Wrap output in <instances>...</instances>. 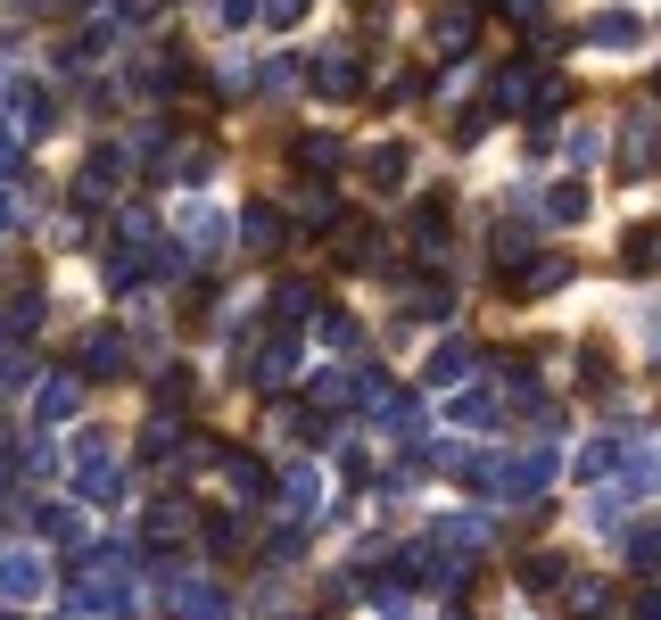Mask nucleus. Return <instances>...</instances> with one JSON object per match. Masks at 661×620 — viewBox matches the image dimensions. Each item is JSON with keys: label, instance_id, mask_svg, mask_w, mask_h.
I'll return each instance as SVG.
<instances>
[{"label": "nucleus", "instance_id": "f257e3e1", "mask_svg": "<svg viewBox=\"0 0 661 620\" xmlns=\"http://www.w3.org/2000/svg\"><path fill=\"white\" fill-rule=\"evenodd\" d=\"M306 83H315L322 100H356V92H364L356 42H331V50H315V58H306Z\"/></svg>", "mask_w": 661, "mask_h": 620}, {"label": "nucleus", "instance_id": "f03ea898", "mask_svg": "<svg viewBox=\"0 0 661 620\" xmlns=\"http://www.w3.org/2000/svg\"><path fill=\"white\" fill-rule=\"evenodd\" d=\"M472 42H480V9L472 0H438L430 9V50L438 58H472Z\"/></svg>", "mask_w": 661, "mask_h": 620}, {"label": "nucleus", "instance_id": "7ed1b4c3", "mask_svg": "<svg viewBox=\"0 0 661 620\" xmlns=\"http://www.w3.org/2000/svg\"><path fill=\"white\" fill-rule=\"evenodd\" d=\"M621 174H661V116H628V132H621Z\"/></svg>", "mask_w": 661, "mask_h": 620}, {"label": "nucleus", "instance_id": "20e7f679", "mask_svg": "<svg viewBox=\"0 0 661 620\" xmlns=\"http://www.w3.org/2000/svg\"><path fill=\"white\" fill-rule=\"evenodd\" d=\"M587 42H595V50H637L645 25H637V9H595V17H587Z\"/></svg>", "mask_w": 661, "mask_h": 620}, {"label": "nucleus", "instance_id": "39448f33", "mask_svg": "<svg viewBox=\"0 0 661 620\" xmlns=\"http://www.w3.org/2000/svg\"><path fill=\"white\" fill-rule=\"evenodd\" d=\"M563 282H570V248H546V257L529 265L512 290H521V299H546V290H563Z\"/></svg>", "mask_w": 661, "mask_h": 620}, {"label": "nucleus", "instance_id": "423d86ee", "mask_svg": "<svg viewBox=\"0 0 661 620\" xmlns=\"http://www.w3.org/2000/svg\"><path fill=\"white\" fill-rule=\"evenodd\" d=\"M364 174H373L380 190H405V174H414V150H405V141H380V150L364 157Z\"/></svg>", "mask_w": 661, "mask_h": 620}, {"label": "nucleus", "instance_id": "0eeeda50", "mask_svg": "<svg viewBox=\"0 0 661 620\" xmlns=\"http://www.w3.org/2000/svg\"><path fill=\"white\" fill-rule=\"evenodd\" d=\"M538 92H546V75H529V67H512V75H496V108H529V116H538Z\"/></svg>", "mask_w": 661, "mask_h": 620}, {"label": "nucleus", "instance_id": "6e6552de", "mask_svg": "<svg viewBox=\"0 0 661 620\" xmlns=\"http://www.w3.org/2000/svg\"><path fill=\"white\" fill-rule=\"evenodd\" d=\"M0 596H42V563H34V554H0Z\"/></svg>", "mask_w": 661, "mask_h": 620}, {"label": "nucleus", "instance_id": "1a4fd4ad", "mask_svg": "<svg viewBox=\"0 0 661 620\" xmlns=\"http://www.w3.org/2000/svg\"><path fill=\"white\" fill-rule=\"evenodd\" d=\"M621 265H628V273H653V265H661V224H637V232H628V241H621Z\"/></svg>", "mask_w": 661, "mask_h": 620}, {"label": "nucleus", "instance_id": "9d476101", "mask_svg": "<svg viewBox=\"0 0 661 620\" xmlns=\"http://www.w3.org/2000/svg\"><path fill=\"white\" fill-rule=\"evenodd\" d=\"M463 373H472V348H455V339H447V348L430 356V373H422V381H430V389H455Z\"/></svg>", "mask_w": 661, "mask_h": 620}, {"label": "nucleus", "instance_id": "9b49d317", "mask_svg": "<svg viewBox=\"0 0 661 620\" xmlns=\"http://www.w3.org/2000/svg\"><path fill=\"white\" fill-rule=\"evenodd\" d=\"M282 505H290V513L306 522V513L322 505V480H315V471H290V480H282Z\"/></svg>", "mask_w": 661, "mask_h": 620}, {"label": "nucleus", "instance_id": "f8f14e48", "mask_svg": "<svg viewBox=\"0 0 661 620\" xmlns=\"http://www.w3.org/2000/svg\"><path fill=\"white\" fill-rule=\"evenodd\" d=\"M240 232L257 248H282V215H273V207H240Z\"/></svg>", "mask_w": 661, "mask_h": 620}, {"label": "nucleus", "instance_id": "ddd939ff", "mask_svg": "<svg viewBox=\"0 0 661 620\" xmlns=\"http://www.w3.org/2000/svg\"><path fill=\"white\" fill-rule=\"evenodd\" d=\"M612 464H621V438H587L579 447V480H604Z\"/></svg>", "mask_w": 661, "mask_h": 620}, {"label": "nucleus", "instance_id": "4468645a", "mask_svg": "<svg viewBox=\"0 0 661 620\" xmlns=\"http://www.w3.org/2000/svg\"><path fill=\"white\" fill-rule=\"evenodd\" d=\"M373 248H380V232H373V224H340V265H364Z\"/></svg>", "mask_w": 661, "mask_h": 620}, {"label": "nucleus", "instance_id": "2eb2a0df", "mask_svg": "<svg viewBox=\"0 0 661 620\" xmlns=\"http://www.w3.org/2000/svg\"><path fill=\"white\" fill-rule=\"evenodd\" d=\"M546 215H554V224H579V215H587V190H579V183L546 190Z\"/></svg>", "mask_w": 661, "mask_h": 620}, {"label": "nucleus", "instance_id": "dca6fc26", "mask_svg": "<svg viewBox=\"0 0 661 620\" xmlns=\"http://www.w3.org/2000/svg\"><path fill=\"white\" fill-rule=\"evenodd\" d=\"M273 315H282V323H306V315H315V290L282 282V290H273Z\"/></svg>", "mask_w": 661, "mask_h": 620}, {"label": "nucleus", "instance_id": "f3484780", "mask_svg": "<svg viewBox=\"0 0 661 620\" xmlns=\"http://www.w3.org/2000/svg\"><path fill=\"white\" fill-rule=\"evenodd\" d=\"M298 166H322V174H331V166H340V141H331V132H306V141H298Z\"/></svg>", "mask_w": 661, "mask_h": 620}, {"label": "nucleus", "instance_id": "a211bd4d", "mask_svg": "<svg viewBox=\"0 0 661 620\" xmlns=\"http://www.w3.org/2000/svg\"><path fill=\"white\" fill-rule=\"evenodd\" d=\"M298 215H306V224H340V199H331V190H298Z\"/></svg>", "mask_w": 661, "mask_h": 620}, {"label": "nucleus", "instance_id": "6ab92c4d", "mask_svg": "<svg viewBox=\"0 0 661 620\" xmlns=\"http://www.w3.org/2000/svg\"><path fill=\"white\" fill-rule=\"evenodd\" d=\"M529 257V224H496V265H521Z\"/></svg>", "mask_w": 661, "mask_h": 620}, {"label": "nucleus", "instance_id": "aec40b11", "mask_svg": "<svg viewBox=\"0 0 661 620\" xmlns=\"http://www.w3.org/2000/svg\"><path fill=\"white\" fill-rule=\"evenodd\" d=\"M628 563H637V571H661V529H637V538H628Z\"/></svg>", "mask_w": 661, "mask_h": 620}, {"label": "nucleus", "instance_id": "412c9836", "mask_svg": "<svg viewBox=\"0 0 661 620\" xmlns=\"http://www.w3.org/2000/svg\"><path fill=\"white\" fill-rule=\"evenodd\" d=\"M257 17H264V25H298L306 0H257Z\"/></svg>", "mask_w": 661, "mask_h": 620}, {"label": "nucleus", "instance_id": "4be33fe9", "mask_svg": "<svg viewBox=\"0 0 661 620\" xmlns=\"http://www.w3.org/2000/svg\"><path fill=\"white\" fill-rule=\"evenodd\" d=\"M322 339H331V348H356L364 331H356V323H347V315H322Z\"/></svg>", "mask_w": 661, "mask_h": 620}, {"label": "nucleus", "instance_id": "5701e85b", "mask_svg": "<svg viewBox=\"0 0 661 620\" xmlns=\"http://www.w3.org/2000/svg\"><path fill=\"white\" fill-rule=\"evenodd\" d=\"M232 496H264V471L257 464H232Z\"/></svg>", "mask_w": 661, "mask_h": 620}, {"label": "nucleus", "instance_id": "b1692460", "mask_svg": "<svg viewBox=\"0 0 661 620\" xmlns=\"http://www.w3.org/2000/svg\"><path fill=\"white\" fill-rule=\"evenodd\" d=\"M215 17H224V25H248V17H257V0H215Z\"/></svg>", "mask_w": 661, "mask_h": 620}, {"label": "nucleus", "instance_id": "393cba45", "mask_svg": "<svg viewBox=\"0 0 661 620\" xmlns=\"http://www.w3.org/2000/svg\"><path fill=\"white\" fill-rule=\"evenodd\" d=\"M505 9H512L521 25H538V17H546V0H505Z\"/></svg>", "mask_w": 661, "mask_h": 620}, {"label": "nucleus", "instance_id": "a878e982", "mask_svg": "<svg viewBox=\"0 0 661 620\" xmlns=\"http://www.w3.org/2000/svg\"><path fill=\"white\" fill-rule=\"evenodd\" d=\"M645 339H653V348H661V306H653V323H645Z\"/></svg>", "mask_w": 661, "mask_h": 620}, {"label": "nucleus", "instance_id": "bb28decb", "mask_svg": "<svg viewBox=\"0 0 661 620\" xmlns=\"http://www.w3.org/2000/svg\"><path fill=\"white\" fill-rule=\"evenodd\" d=\"M653 83H661V75H653Z\"/></svg>", "mask_w": 661, "mask_h": 620}]
</instances>
